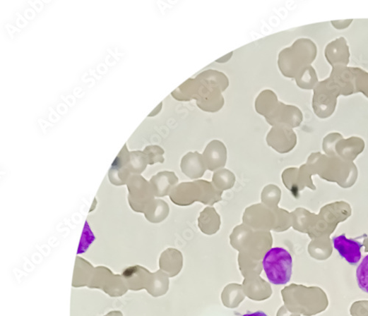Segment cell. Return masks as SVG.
I'll use <instances>...</instances> for the list:
<instances>
[{
	"label": "cell",
	"mask_w": 368,
	"mask_h": 316,
	"mask_svg": "<svg viewBox=\"0 0 368 316\" xmlns=\"http://www.w3.org/2000/svg\"><path fill=\"white\" fill-rule=\"evenodd\" d=\"M295 114V112L292 107L279 102L278 107L274 113L270 117L266 119V120L272 127H283L286 123L293 119Z\"/></svg>",
	"instance_id": "8fae6325"
},
{
	"label": "cell",
	"mask_w": 368,
	"mask_h": 316,
	"mask_svg": "<svg viewBox=\"0 0 368 316\" xmlns=\"http://www.w3.org/2000/svg\"><path fill=\"white\" fill-rule=\"evenodd\" d=\"M266 142L272 149L278 152L283 153L288 147V135L282 126L272 127L267 135Z\"/></svg>",
	"instance_id": "9c48e42d"
},
{
	"label": "cell",
	"mask_w": 368,
	"mask_h": 316,
	"mask_svg": "<svg viewBox=\"0 0 368 316\" xmlns=\"http://www.w3.org/2000/svg\"><path fill=\"white\" fill-rule=\"evenodd\" d=\"M156 197H165L179 182V179L172 171H162L155 175L151 180Z\"/></svg>",
	"instance_id": "ba28073f"
},
{
	"label": "cell",
	"mask_w": 368,
	"mask_h": 316,
	"mask_svg": "<svg viewBox=\"0 0 368 316\" xmlns=\"http://www.w3.org/2000/svg\"><path fill=\"white\" fill-rule=\"evenodd\" d=\"M144 153L147 155L150 165L155 163H164V150L159 146H149L146 147Z\"/></svg>",
	"instance_id": "9a60e30c"
},
{
	"label": "cell",
	"mask_w": 368,
	"mask_h": 316,
	"mask_svg": "<svg viewBox=\"0 0 368 316\" xmlns=\"http://www.w3.org/2000/svg\"><path fill=\"white\" fill-rule=\"evenodd\" d=\"M279 101L276 94L271 90L261 92L255 99V110L258 114L267 119L278 107Z\"/></svg>",
	"instance_id": "52a82bcc"
},
{
	"label": "cell",
	"mask_w": 368,
	"mask_h": 316,
	"mask_svg": "<svg viewBox=\"0 0 368 316\" xmlns=\"http://www.w3.org/2000/svg\"><path fill=\"white\" fill-rule=\"evenodd\" d=\"M277 190L278 189L274 185H269L266 186L261 193V202H263L265 205L271 208H274L275 203L276 202L275 200L277 198L275 195Z\"/></svg>",
	"instance_id": "2e32d148"
},
{
	"label": "cell",
	"mask_w": 368,
	"mask_h": 316,
	"mask_svg": "<svg viewBox=\"0 0 368 316\" xmlns=\"http://www.w3.org/2000/svg\"><path fill=\"white\" fill-rule=\"evenodd\" d=\"M203 157L207 169L216 171L222 169L226 164L227 148L220 140H213L206 146Z\"/></svg>",
	"instance_id": "5b68a950"
},
{
	"label": "cell",
	"mask_w": 368,
	"mask_h": 316,
	"mask_svg": "<svg viewBox=\"0 0 368 316\" xmlns=\"http://www.w3.org/2000/svg\"><path fill=\"white\" fill-rule=\"evenodd\" d=\"M242 316H268L266 312L263 311H256L252 313L244 314Z\"/></svg>",
	"instance_id": "ac0fdd59"
},
{
	"label": "cell",
	"mask_w": 368,
	"mask_h": 316,
	"mask_svg": "<svg viewBox=\"0 0 368 316\" xmlns=\"http://www.w3.org/2000/svg\"><path fill=\"white\" fill-rule=\"evenodd\" d=\"M181 169L186 176L191 179L201 178L207 170L203 154L198 152L186 154L182 159Z\"/></svg>",
	"instance_id": "8992f818"
},
{
	"label": "cell",
	"mask_w": 368,
	"mask_h": 316,
	"mask_svg": "<svg viewBox=\"0 0 368 316\" xmlns=\"http://www.w3.org/2000/svg\"><path fill=\"white\" fill-rule=\"evenodd\" d=\"M220 217L213 207H206L201 213L198 224L203 232L213 230L217 232L220 225Z\"/></svg>",
	"instance_id": "30bf717a"
},
{
	"label": "cell",
	"mask_w": 368,
	"mask_h": 316,
	"mask_svg": "<svg viewBox=\"0 0 368 316\" xmlns=\"http://www.w3.org/2000/svg\"><path fill=\"white\" fill-rule=\"evenodd\" d=\"M233 55H234V52L231 51L230 54H227L225 56L216 60V62L219 63H225L230 61L231 59L232 58Z\"/></svg>",
	"instance_id": "e0dca14e"
},
{
	"label": "cell",
	"mask_w": 368,
	"mask_h": 316,
	"mask_svg": "<svg viewBox=\"0 0 368 316\" xmlns=\"http://www.w3.org/2000/svg\"><path fill=\"white\" fill-rule=\"evenodd\" d=\"M163 107V103L161 102L159 105V107H158L156 109H154V111H153V113L149 115V116H155V115H157L158 114H159L162 109Z\"/></svg>",
	"instance_id": "d6986e66"
},
{
	"label": "cell",
	"mask_w": 368,
	"mask_h": 316,
	"mask_svg": "<svg viewBox=\"0 0 368 316\" xmlns=\"http://www.w3.org/2000/svg\"><path fill=\"white\" fill-rule=\"evenodd\" d=\"M333 245L339 255L350 265L356 266L362 257L363 245L355 240L348 239L345 234L332 238Z\"/></svg>",
	"instance_id": "277c9868"
},
{
	"label": "cell",
	"mask_w": 368,
	"mask_h": 316,
	"mask_svg": "<svg viewBox=\"0 0 368 316\" xmlns=\"http://www.w3.org/2000/svg\"><path fill=\"white\" fill-rule=\"evenodd\" d=\"M222 192L218 190L213 183L198 181L183 183L175 186L170 192V200L180 206H188L196 202L213 205L222 200Z\"/></svg>",
	"instance_id": "7a4b0ae2"
},
{
	"label": "cell",
	"mask_w": 368,
	"mask_h": 316,
	"mask_svg": "<svg viewBox=\"0 0 368 316\" xmlns=\"http://www.w3.org/2000/svg\"><path fill=\"white\" fill-rule=\"evenodd\" d=\"M151 215L148 218L153 222H160L166 219L169 214V206L164 201H155L151 208Z\"/></svg>",
	"instance_id": "4fadbf2b"
},
{
	"label": "cell",
	"mask_w": 368,
	"mask_h": 316,
	"mask_svg": "<svg viewBox=\"0 0 368 316\" xmlns=\"http://www.w3.org/2000/svg\"><path fill=\"white\" fill-rule=\"evenodd\" d=\"M262 263L270 283L283 286L290 282L292 273V257L287 250L273 248L267 252Z\"/></svg>",
	"instance_id": "3957f363"
},
{
	"label": "cell",
	"mask_w": 368,
	"mask_h": 316,
	"mask_svg": "<svg viewBox=\"0 0 368 316\" xmlns=\"http://www.w3.org/2000/svg\"><path fill=\"white\" fill-rule=\"evenodd\" d=\"M235 181L236 178L234 173L226 169L216 171L213 178V184L221 192L232 188L235 186Z\"/></svg>",
	"instance_id": "7c38bea8"
},
{
	"label": "cell",
	"mask_w": 368,
	"mask_h": 316,
	"mask_svg": "<svg viewBox=\"0 0 368 316\" xmlns=\"http://www.w3.org/2000/svg\"><path fill=\"white\" fill-rule=\"evenodd\" d=\"M230 86V79L215 69H207L195 78H191V100L206 113L215 114L224 107L222 93Z\"/></svg>",
	"instance_id": "6da1fadb"
},
{
	"label": "cell",
	"mask_w": 368,
	"mask_h": 316,
	"mask_svg": "<svg viewBox=\"0 0 368 316\" xmlns=\"http://www.w3.org/2000/svg\"><path fill=\"white\" fill-rule=\"evenodd\" d=\"M357 280L360 288L368 293V255L364 257L357 269Z\"/></svg>",
	"instance_id": "5bb4252c"
}]
</instances>
